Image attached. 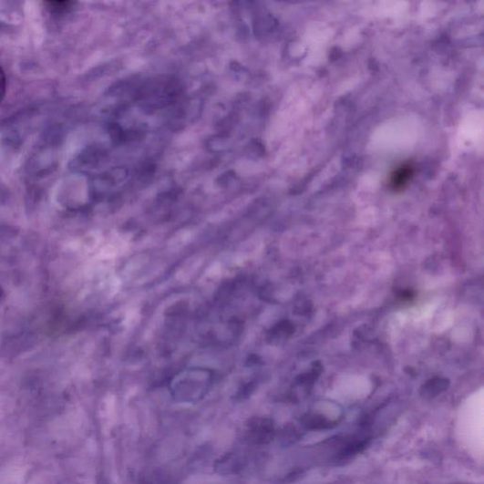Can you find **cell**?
<instances>
[{
  "label": "cell",
  "mask_w": 484,
  "mask_h": 484,
  "mask_svg": "<svg viewBox=\"0 0 484 484\" xmlns=\"http://www.w3.org/2000/svg\"><path fill=\"white\" fill-rule=\"evenodd\" d=\"M273 427L271 423L266 420L253 421L249 425L246 431L248 440L253 443H264L270 440L273 436Z\"/></svg>",
  "instance_id": "1"
},
{
  "label": "cell",
  "mask_w": 484,
  "mask_h": 484,
  "mask_svg": "<svg viewBox=\"0 0 484 484\" xmlns=\"http://www.w3.org/2000/svg\"><path fill=\"white\" fill-rule=\"evenodd\" d=\"M414 170L410 165H405L397 169L391 177V185L395 190L403 189L413 176Z\"/></svg>",
  "instance_id": "2"
},
{
  "label": "cell",
  "mask_w": 484,
  "mask_h": 484,
  "mask_svg": "<svg viewBox=\"0 0 484 484\" xmlns=\"http://www.w3.org/2000/svg\"><path fill=\"white\" fill-rule=\"evenodd\" d=\"M6 87H7L6 76L2 67H0V103H2L5 96Z\"/></svg>",
  "instance_id": "3"
},
{
  "label": "cell",
  "mask_w": 484,
  "mask_h": 484,
  "mask_svg": "<svg viewBox=\"0 0 484 484\" xmlns=\"http://www.w3.org/2000/svg\"><path fill=\"white\" fill-rule=\"evenodd\" d=\"M47 5H49L48 8H52L54 11H64L67 10L71 4L70 3H48Z\"/></svg>",
  "instance_id": "4"
},
{
  "label": "cell",
  "mask_w": 484,
  "mask_h": 484,
  "mask_svg": "<svg viewBox=\"0 0 484 484\" xmlns=\"http://www.w3.org/2000/svg\"><path fill=\"white\" fill-rule=\"evenodd\" d=\"M3 298H4V290L2 286H0V303H2Z\"/></svg>",
  "instance_id": "5"
}]
</instances>
